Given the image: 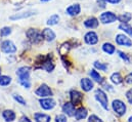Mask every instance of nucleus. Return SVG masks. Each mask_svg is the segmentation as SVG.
I'll use <instances>...</instances> for the list:
<instances>
[{
	"label": "nucleus",
	"instance_id": "nucleus-1",
	"mask_svg": "<svg viewBox=\"0 0 132 122\" xmlns=\"http://www.w3.org/2000/svg\"><path fill=\"white\" fill-rule=\"evenodd\" d=\"M30 73L31 68L30 67H21L16 71V75L19 77V82L21 85H23L25 88L29 89L31 87V81H30Z\"/></svg>",
	"mask_w": 132,
	"mask_h": 122
},
{
	"label": "nucleus",
	"instance_id": "nucleus-2",
	"mask_svg": "<svg viewBox=\"0 0 132 122\" xmlns=\"http://www.w3.org/2000/svg\"><path fill=\"white\" fill-rule=\"evenodd\" d=\"M26 35L28 37V39L34 43V44H38L40 43L44 38H43V35H42V32H40L37 29H29V30L26 32Z\"/></svg>",
	"mask_w": 132,
	"mask_h": 122
},
{
	"label": "nucleus",
	"instance_id": "nucleus-3",
	"mask_svg": "<svg viewBox=\"0 0 132 122\" xmlns=\"http://www.w3.org/2000/svg\"><path fill=\"white\" fill-rule=\"evenodd\" d=\"M95 98L96 101L99 102V104L101 105V107L104 110H109V98L108 95L105 94V92L103 91L102 89H96L95 91Z\"/></svg>",
	"mask_w": 132,
	"mask_h": 122
},
{
	"label": "nucleus",
	"instance_id": "nucleus-4",
	"mask_svg": "<svg viewBox=\"0 0 132 122\" xmlns=\"http://www.w3.org/2000/svg\"><path fill=\"white\" fill-rule=\"evenodd\" d=\"M112 108L119 116H123L126 113V105L120 100H114L112 103Z\"/></svg>",
	"mask_w": 132,
	"mask_h": 122
},
{
	"label": "nucleus",
	"instance_id": "nucleus-5",
	"mask_svg": "<svg viewBox=\"0 0 132 122\" xmlns=\"http://www.w3.org/2000/svg\"><path fill=\"white\" fill-rule=\"evenodd\" d=\"M99 20L102 24H112L116 22V20H118V17L112 11H104L100 14Z\"/></svg>",
	"mask_w": 132,
	"mask_h": 122
},
{
	"label": "nucleus",
	"instance_id": "nucleus-6",
	"mask_svg": "<svg viewBox=\"0 0 132 122\" xmlns=\"http://www.w3.org/2000/svg\"><path fill=\"white\" fill-rule=\"evenodd\" d=\"M35 93H36V95H38L40 97H47V96H51L52 95V90L50 89V87L48 85L42 84L36 89Z\"/></svg>",
	"mask_w": 132,
	"mask_h": 122
},
{
	"label": "nucleus",
	"instance_id": "nucleus-7",
	"mask_svg": "<svg viewBox=\"0 0 132 122\" xmlns=\"http://www.w3.org/2000/svg\"><path fill=\"white\" fill-rule=\"evenodd\" d=\"M1 50L5 54H13L16 51V46L10 40H5L1 43Z\"/></svg>",
	"mask_w": 132,
	"mask_h": 122
},
{
	"label": "nucleus",
	"instance_id": "nucleus-8",
	"mask_svg": "<svg viewBox=\"0 0 132 122\" xmlns=\"http://www.w3.org/2000/svg\"><path fill=\"white\" fill-rule=\"evenodd\" d=\"M34 14H36V11L34 10H27V11H23V12H18L15 14H12L9 17L10 21H18V20H24V19H28L30 17H32Z\"/></svg>",
	"mask_w": 132,
	"mask_h": 122
},
{
	"label": "nucleus",
	"instance_id": "nucleus-9",
	"mask_svg": "<svg viewBox=\"0 0 132 122\" xmlns=\"http://www.w3.org/2000/svg\"><path fill=\"white\" fill-rule=\"evenodd\" d=\"M117 44L122 45V46H126V47H130L132 46V41L130 40V38H128L126 35L124 34H118L115 38Z\"/></svg>",
	"mask_w": 132,
	"mask_h": 122
},
{
	"label": "nucleus",
	"instance_id": "nucleus-10",
	"mask_svg": "<svg viewBox=\"0 0 132 122\" xmlns=\"http://www.w3.org/2000/svg\"><path fill=\"white\" fill-rule=\"evenodd\" d=\"M84 41L89 44V45H94L98 42V36L95 32L93 31H90V32H87L84 36Z\"/></svg>",
	"mask_w": 132,
	"mask_h": 122
},
{
	"label": "nucleus",
	"instance_id": "nucleus-11",
	"mask_svg": "<svg viewBox=\"0 0 132 122\" xmlns=\"http://www.w3.org/2000/svg\"><path fill=\"white\" fill-rule=\"evenodd\" d=\"M39 103H40V106H41L44 110H51V109H53V108L55 107V105H56L55 101H54L53 98H51V97L42 98V100L39 101Z\"/></svg>",
	"mask_w": 132,
	"mask_h": 122
},
{
	"label": "nucleus",
	"instance_id": "nucleus-12",
	"mask_svg": "<svg viewBox=\"0 0 132 122\" xmlns=\"http://www.w3.org/2000/svg\"><path fill=\"white\" fill-rule=\"evenodd\" d=\"M70 98H71V103H73L76 106V105H79L82 103L83 94L78 90H71L70 91Z\"/></svg>",
	"mask_w": 132,
	"mask_h": 122
},
{
	"label": "nucleus",
	"instance_id": "nucleus-13",
	"mask_svg": "<svg viewBox=\"0 0 132 122\" xmlns=\"http://www.w3.org/2000/svg\"><path fill=\"white\" fill-rule=\"evenodd\" d=\"M81 11V6L80 4L78 3H75V4H72L70 5L68 8L66 9V13L71 16V17H75V16H78Z\"/></svg>",
	"mask_w": 132,
	"mask_h": 122
},
{
	"label": "nucleus",
	"instance_id": "nucleus-14",
	"mask_svg": "<svg viewBox=\"0 0 132 122\" xmlns=\"http://www.w3.org/2000/svg\"><path fill=\"white\" fill-rule=\"evenodd\" d=\"M62 109H63V112L65 114H67L68 116H70V117L75 116L76 110H75V105L73 103H66V104H64Z\"/></svg>",
	"mask_w": 132,
	"mask_h": 122
},
{
	"label": "nucleus",
	"instance_id": "nucleus-15",
	"mask_svg": "<svg viewBox=\"0 0 132 122\" xmlns=\"http://www.w3.org/2000/svg\"><path fill=\"white\" fill-rule=\"evenodd\" d=\"M42 35H43V38L48 42H51L56 38L55 33L53 32V30H51L49 28H45L44 30L42 31Z\"/></svg>",
	"mask_w": 132,
	"mask_h": 122
},
{
	"label": "nucleus",
	"instance_id": "nucleus-16",
	"mask_svg": "<svg viewBox=\"0 0 132 122\" xmlns=\"http://www.w3.org/2000/svg\"><path fill=\"white\" fill-rule=\"evenodd\" d=\"M80 84H81V88L84 91H90L93 88V82L89 78H83V79H81Z\"/></svg>",
	"mask_w": 132,
	"mask_h": 122
},
{
	"label": "nucleus",
	"instance_id": "nucleus-17",
	"mask_svg": "<svg viewBox=\"0 0 132 122\" xmlns=\"http://www.w3.org/2000/svg\"><path fill=\"white\" fill-rule=\"evenodd\" d=\"M49 58H50V56L44 58V61L42 62V64H41V68L44 69L46 72H52L53 69H54V65H53L52 62L49 60Z\"/></svg>",
	"mask_w": 132,
	"mask_h": 122
},
{
	"label": "nucleus",
	"instance_id": "nucleus-18",
	"mask_svg": "<svg viewBox=\"0 0 132 122\" xmlns=\"http://www.w3.org/2000/svg\"><path fill=\"white\" fill-rule=\"evenodd\" d=\"M98 20L96 19V18H89V19H87L85 22H84V26L86 27V28H88V29H95V28H97L98 27Z\"/></svg>",
	"mask_w": 132,
	"mask_h": 122
},
{
	"label": "nucleus",
	"instance_id": "nucleus-19",
	"mask_svg": "<svg viewBox=\"0 0 132 122\" xmlns=\"http://www.w3.org/2000/svg\"><path fill=\"white\" fill-rule=\"evenodd\" d=\"M2 117L6 122H12L15 120V113L12 110H4L2 112Z\"/></svg>",
	"mask_w": 132,
	"mask_h": 122
},
{
	"label": "nucleus",
	"instance_id": "nucleus-20",
	"mask_svg": "<svg viewBox=\"0 0 132 122\" xmlns=\"http://www.w3.org/2000/svg\"><path fill=\"white\" fill-rule=\"evenodd\" d=\"M35 121L36 122H50L51 118L47 114H42V113H36L34 115Z\"/></svg>",
	"mask_w": 132,
	"mask_h": 122
},
{
	"label": "nucleus",
	"instance_id": "nucleus-21",
	"mask_svg": "<svg viewBox=\"0 0 132 122\" xmlns=\"http://www.w3.org/2000/svg\"><path fill=\"white\" fill-rule=\"evenodd\" d=\"M87 117V110L85 108H79L78 110H76V113H75V118L76 120H82L84 118Z\"/></svg>",
	"mask_w": 132,
	"mask_h": 122
},
{
	"label": "nucleus",
	"instance_id": "nucleus-22",
	"mask_svg": "<svg viewBox=\"0 0 132 122\" xmlns=\"http://www.w3.org/2000/svg\"><path fill=\"white\" fill-rule=\"evenodd\" d=\"M102 50L108 54V55H113L115 51H116V48L115 46L112 44V43H109V42H105L103 45H102Z\"/></svg>",
	"mask_w": 132,
	"mask_h": 122
},
{
	"label": "nucleus",
	"instance_id": "nucleus-23",
	"mask_svg": "<svg viewBox=\"0 0 132 122\" xmlns=\"http://www.w3.org/2000/svg\"><path fill=\"white\" fill-rule=\"evenodd\" d=\"M111 81L114 83V84H120L122 83L123 81V78L121 76V74L119 72H116V73H113L112 76H111Z\"/></svg>",
	"mask_w": 132,
	"mask_h": 122
},
{
	"label": "nucleus",
	"instance_id": "nucleus-24",
	"mask_svg": "<svg viewBox=\"0 0 132 122\" xmlns=\"http://www.w3.org/2000/svg\"><path fill=\"white\" fill-rule=\"evenodd\" d=\"M60 22V16L59 14H52L48 20H47V25L48 26H54V25H57Z\"/></svg>",
	"mask_w": 132,
	"mask_h": 122
},
{
	"label": "nucleus",
	"instance_id": "nucleus-25",
	"mask_svg": "<svg viewBox=\"0 0 132 122\" xmlns=\"http://www.w3.org/2000/svg\"><path fill=\"white\" fill-rule=\"evenodd\" d=\"M11 83V77L6 75H0V86H7Z\"/></svg>",
	"mask_w": 132,
	"mask_h": 122
},
{
	"label": "nucleus",
	"instance_id": "nucleus-26",
	"mask_svg": "<svg viewBox=\"0 0 132 122\" xmlns=\"http://www.w3.org/2000/svg\"><path fill=\"white\" fill-rule=\"evenodd\" d=\"M131 19H132V16L130 12H124V13H122V14H120L118 17V20L121 23H128Z\"/></svg>",
	"mask_w": 132,
	"mask_h": 122
},
{
	"label": "nucleus",
	"instance_id": "nucleus-27",
	"mask_svg": "<svg viewBox=\"0 0 132 122\" xmlns=\"http://www.w3.org/2000/svg\"><path fill=\"white\" fill-rule=\"evenodd\" d=\"M119 29L122 31H124V32L127 33L128 35L132 36V27L129 25V24H127V23H122V24L119 26Z\"/></svg>",
	"mask_w": 132,
	"mask_h": 122
},
{
	"label": "nucleus",
	"instance_id": "nucleus-28",
	"mask_svg": "<svg viewBox=\"0 0 132 122\" xmlns=\"http://www.w3.org/2000/svg\"><path fill=\"white\" fill-rule=\"evenodd\" d=\"M89 75L91 76V78H92L94 81H96V82H98V83L102 82V77L99 75V73L96 72L95 70H91V71L89 72Z\"/></svg>",
	"mask_w": 132,
	"mask_h": 122
},
{
	"label": "nucleus",
	"instance_id": "nucleus-29",
	"mask_svg": "<svg viewBox=\"0 0 132 122\" xmlns=\"http://www.w3.org/2000/svg\"><path fill=\"white\" fill-rule=\"evenodd\" d=\"M70 48H71V46H70V43H69V42L64 43V44L60 47V54H61L62 56H65V55H67V54L69 52Z\"/></svg>",
	"mask_w": 132,
	"mask_h": 122
},
{
	"label": "nucleus",
	"instance_id": "nucleus-30",
	"mask_svg": "<svg viewBox=\"0 0 132 122\" xmlns=\"http://www.w3.org/2000/svg\"><path fill=\"white\" fill-rule=\"evenodd\" d=\"M12 97L14 98V101H16L19 104H21V105H23V106H26V105H27V102H26V100H25V98H24L22 95L14 93V94H12Z\"/></svg>",
	"mask_w": 132,
	"mask_h": 122
},
{
	"label": "nucleus",
	"instance_id": "nucleus-31",
	"mask_svg": "<svg viewBox=\"0 0 132 122\" xmlns=\"http://www.w3.org/2000/svg\"><path fill=\"white\" fill-rule=\"evenodd\" d=\"M94 67L96 69L100 70V71H106L108 70V65L106 64H103V63H100L98 61L94 62Z\"/></svg>",
	"mask_w": 132,
	"mask_h": 122
},
{
	"label": "nucleus",
	"instance_id": "nucleus-32",
	"mask_svg": "<svg viewBox=\"0 0 132 122\" xmlns=\"http://www.w3.org/2000/svg\"><path fill=\"white\" fill-rule=\"evenodd\" d=\"M10 34H11V28H9V27H3L0 30V35L2 37H6V36H8Z\"/></svg>",
	"mask_w": 132,
	"mask_h": 122
},
{
	"label": "nucleus",
	"instance_id": "nucleus-33",
	"mask_svg": "<svg viewBox=\"0 0 132 122\" xmlns=\"http://www.w3.org/2000/svg\"><path fill=\"white\" fill-rule=\"evenodd\" d=\"M88 122H102V120L99 117H97L96 115H91L88 118Z\"/></svg>",
	"mask_w": 132,
	"mask_h": 122
},
{
	"label": "nucleus",
	"instance_id": "nucleus-34",
	"mask_svg": "<svg viewBox=\"0 0 132 122\" xmlns=\"http://www.w3.org/2000/svg\"><path fill=\"white\" fill-rule=\"evenodd\" d=\"M118 54H119V57H120L122 60H124L126 63H129V62H130V59H129V58L127 57V55L124 54L123 51H118Z\"/></svg>",
	"mask_w": 132,
	"mask_h": 122
},
{
	"label": "nucleus",
	"instance_id": "nucleus-35",
	"mask_svg": "<svg viewBox=\"0 0 132 122\" xmlns=\"http://www.w3.org/2000/svg\"><path fill=\"white\" fill-rule=\"evenodd\" d=\"M55 122H67V117L65 115H57L55 117Z\"/></svg>",
	"mask_w": 132,
	"mask_h": 122
},
{
	"label": "nucleus",
	"instance_id": "nucleus-36",
	"mask_svg": "<svg viewBox=\"0 0 132 122\" xmlns=\"http://www.w3.org/2000/svg\"><path fill=\"white\" fill-rule=\"evenodd\" d=\"M126 97H127L128 102L132 105V88L131 89H129L128 91L126 92Z\"/></svg>",
	"mask_w": 132,
	"mask_h": 122
},
{
	"label": "nucleus",
	"instance_id": "nucleus-37",
	"mask_svg": "<svg viewBox=\"0 0 132 122\" xmlns=\"http://www.w3.org/2000/svg\"><path fill=\"white\" fill-rule=\"evenodd\" d=\"M125 82L128 83V84H132V74H129L126 76L125 78Z\"/></svg>",
	"mask_w": 132,
	"mask_h": 122
},
{
	"label": "nucleus",
	"instance_id": "nucleus-38",
	"mask_svg": "<svg viewBox=\"0 0 132 122\" xmlns=\"http://www.w3.org/2000/svg\"><path fill=\"white\" fill-rule=\"evenodd\" d=\"M19 122H32L28 117H26V116H23V117H21V119L19 120Z\"/></svg>",
	"mask_w": 132,
	"mask_h": 122
},
{
	"label": "nucleus",
	"instance_id": "nucleus-39",
	"mask_svg": "<svg viewBox=\"0 0 132 122\" xmlns=\"http://www.w3.org/2000/svg\"><path fill=\"white\" fill-rule=\"evenodd\" d=\"M97 2H98V4L100 5L101 8H104L105 7V0H97Z\"/></svg>",
	"mask_w": 132,
	"mask_h": 122
},
{
	"label": "nucleus",
	"instance_id": "nucleus-40",
	"mask_svg": "<svg viewBox=\"0 0 132 122\" xmlns=\"http://www.w3.org/2000/svg\"><path fill=\"white\" fill-rule=\"evenodd\" d=\"M121 0H105V2H109V3H112V4H118Z\"/></svg>",
	"mask_w": 132,
	"mask_h": 122
},
{
	"label": "nucleus",
	"instance_id": "nucleus-41",
	"mask_svg": "<svg viewBox=\"0 0 132 122\" xmlns=\"http://www.w3.org/2000/svg\"><path fill=\"white\" fill-rule=\"evenodd\" d=\"M128 122H132V116H131V117H129V119H128Z\"/></svg>",
	"mask_w": 132,
	"mask_h": 122
},
{
	"label": "nucleus",
	"instance_id": "nucleus-42",
	"mask_svg": "<svg viewBox=\"0 0 132 122\" xmlns=\"http://www.w3.org/2000/svg\"><path fill=\"white\" fill-rule=\"evenodd\" d=\"M41 2H46V1H50V0H40Z\"/></svg>",
	"mask_w": 132,
	"mask_h": 122
},
{
	"label": "nucleus",
	"instance_id": "nucleus-43",
	"mask_svg": "<svg viewBox=\"0 0 132 122\" xmlns=\"http://www.w3.org/2000/svg\"><path fill=\"white\" fill-rule=\"evenodd\" d=\"M0 74H1V68H0Z\"/></svg>",
	"mask_w": 132,
	"mask_h": 122
},
{
	"label": "nucleus",
	"instance_id": "nucleus-44",
	"mask_svg": "<svg viewBox=\"0 0 132 122\" xmlns=\"http://www.w3.org/2000/svg\"><path fill=\"white\" fill-rule=\"evenodd\" d=\"M131 74H132V73H131Z\"/></svg>",
	"mask_w": 132,
	"mask_h": 122
}]
</instances>
